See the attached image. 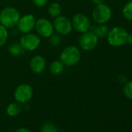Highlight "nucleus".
Wrapping results in <instances>:
<instances>
[{
    "label": "nucleus",
    "mask_w": 132,
    "mask_h": 132,
    "mask_svg": "<svg viewBox=\"0 0 132 132\" xmlns=\"http://www.w3.org/2000/svg\"><path fill=\"white\" fill-rule=\"evenodd\" d=\"M20 19L19 11L13 7H6L0 12V23L6 28L15 27Z\"/></svg>",
    "instance_id": "f257e3e1"
},
{
    "label": "nucleus",
    "mask_w": 132,
    "mask_h": 132,
    "mask_svg": "<svg viewBox=\"0 0 132 132\" xmlns=\"http://www.w3.org/2000/svg\"><path fill=\"white\" fill-rule=\"evenodd\" d=\"M81 51L76 46H69L61 53L60 60L62 63L68 66L77 64L81 59Z\"/></svg>",
    "instance_id": "f03ea898"
},
{
    "label": "nucleus",
    "mask_w": 132,
    "mask_h": 132,
    "mask_svg": "<svg viewBox=\"0 0 132 132\" xmlns=\"http://www.w3.org/2000/svg\"><path fill=\"white\" fill-rule=\"evenodd\" d=\"M128 33L122 27H114L107 35V41L113 47H120L127 43Z\"/></svg>",
    "instance_id": "7ed1b4c3"
},
{
    "label": "nucleus",
    "mask_w": 132,
    "mask_h": 132,
    "mask_svg": "<svg viewBox=\"0 0 132 132\" xmlns=\"http://www.w3.org/2000/svg\"><path fill=\"white\" fill-rule=\"evenodd\" d=\"M111 10L106 4L97 5L93 10L92 16L93 20L98 24H104L108 22L111 17Z\"/></svg>",
    "instance_id": "20e7f679"
},
{
    "label": "nucleus",
    "mask_w": 132,
    "mask_h": 132,
    "mask_svg": "<svg viewBox=\"0 0 132 132\" xmlns=\"http://www.w3.org/2000/svg\"><path fill=\"white\" fill-rule=\"evenodd\" d=\"M34 95L32 87L28 84H21L18 86L14 91V98L20 103L29 102Z\"/></svg>",
    "instance_id": "39448f33"
},
{
    "label": "nucleus",
    "mask_w": 132,
    "mask_h": 132,
    "mask_svg": "<svg viewBox=\"0 0 132 132\" xmlns=\"http://www.w3.org/2000/svg\"><path fill=\"white\" fill-rule=\"evenodd\" d=\"M54 29L61 35H68L72 32V24L70 20L64 16H58L54 21Z\"/></svg>",
    "instance_id": "423d86ee"
},
{
    "label": "nucleus",
    "mask_w": 132,
    "mask_h": 132,
    "mask_svg": "<svg viewBox=\"0 0 132 132\" xmlns=\"http://www.w3.org/2000/svg\"><path fill=\"white\" fill-rule=\"evenodd\" d=\"M20 44L24 51H32L39 47L40 44V39L35 34H24V35L20 38Z\"/></svg>",
    "instance_id": "0eeeda50"
},
{
    "label": "nucleus",
    "mask_w": 132,
    "mask_h": 132,
    "mask_svg": "<svg viewBox=\"0 0 132 132\" xmlns=\"http://www.w3.org/2000/svg\"><path fill=\"white\" fill-rule=\"evenodd\" d=\"M72 27L81 34L87 32L91 28V23L89 17L83 13L76 14L72 18Z\"/></svg>",
    "instance_id": "6e6552de"
},
{
    "label": "nucleus",
    "mask_w": 132,
    "mask_h": 132,
    "mask_svg": "<svg viewBox=\"0 0 132 132\" xmlns=\"http://www.w3.org/2000/svg\"><path fill=\"white\" fill-rule=\"evenodd\" d=\"M79 43L84 51H91L96 47L98 44V37L92 31H87L82 34Z\"/></svg>",
    "instance_id": "1a4fd4ad"
},
{
    "label": "nucleus",
    "mask_w": 132,
    "mask_h": 132,
    "mask_svg": "<svg viewBox=\"0 0 132 132\" xmlns=\"http://www.w3.org/2000/svg\"><path fill=\"white\" fill-rule=\"evenodd\" d=\"M35 28L38 34L44 37H50L54 33V26L51 22L44 18L39 19L36 21Z\"/></svg>",
    "instance_id": "9d476101"
},
{
    "label": "nucleus",
    "mask_w": 132,
    "mask_h": 132,
    "mask_svg": "<svg viewBox=\"0 0 132 132\" xmlns=\"http://www.w3.org/2000/svg\"><path fill=\"white\" fill-rule=\"evenodd\" d=\"M36 20L31 14H27L20 17L18 22V30L23 34L30 33L35 27Z\"/></svg>",
    "instance_id": "9b49d317"
},
{
    "label": "nucleus",
    "mask_w": 132,
    "mask_h": 132,
    "mask_svg": "<svg viewBox=\"0 0 132 132\" xmlns=\"http://www.w3.org/2000/svg\"><path fill=\"white\" fill-rule=\"evenodd\" d=\"M30 67L33 72L39 74L41 73L46 67V61L41 55L34 56L30 62Z\"/></svg>",
    "instance_id": "f8f14e48"
},
{
    "label": "nucleus",
    "mask_w": 132,
    "mask_h": 132,
    "mask_svg": "<svg viewBox=\"0 0 132 132\" xmlns=\"http://www.w3.org/2000/svg\"><path fill=\"white\" fill-rule=\"evenodd\" d=\"M110 30L109 27L104 24H99L98 26H95L92 27V32L100 38H103L105 37H107L108 33Z\"/></svg>",
    "instance_id": "ddd939ff"
},
{
    "label": "nucleus",
    "mask_w": 132,
    "mask_h": 132,
    "mask_svg": "<svg viewBox=\"0 0 132 132\" xmlns=\"http://www.w3.org/2000/svg\"><path fill=\"white\" fill-rule=\"evenodd\" d=\"M22 110V106L20 103H11L6 108V113L10 117H16L18 116Z\"/></svg>",
    "instance_id": "4468645a"
},
{
    "label": "nucleus",
    "mask_w": 132,
    "mask_h": 132,
    "mask_svg": "<svg viewBox=\"0 0 132 132\" xmlns=\"http://www.w3.org/2000/svg\"><path fill=\"white\" fill-rule=\"evenodd\" d=\"M64 64L62 63V61L61 60L60 61L56 60V61H54L51 64L49 70H50L51 74L57 76V75L61 74L63 72V70H64Z\"/></svg>",
    "instance_id": "2eb2a0df"
},
{
    "label": "nucleus",
    "mask_w": 132,
    "mask_h": 132,
    "mask_svg": "<svg viewBox=\"0 0 132 132\" xmlns=\"http://www.w3.org/2000/svg\"><path fill=\"white\" fill-rule=\"evenodd\" d=\"M61 11H62L61 6L57 3H51L48 8V13L51 17H57L60 16V14L61 13Z\"/></svg>",
    "instance_id": "dca6fc26"
},
{
    "label": "nucleus",
    "mask_w": 132,
    "mask_h": 132,
    "mask_svg": "<svg viewBox=\"0 0 132 132\" xmlns=\"http://www.w3.org/2000/svg\"><path fill=\"white\" fill-rule=\"evenodd\" d=\"M23 48L20 45V43H13L9 46V51L10 53L13 55V56H18L20 54H21L22 51H23Z\"/></svg>",
    "instance_id": "f3484780"
},
{
    "label": "nucleus",
    "mask_w": 132,
    "mask_h": 132,
    "mask_svg": "<svg viewBox=\"0 0 132 132\" xmlns=\"http://www.w3.org/2000/svg\"><path fill=\"white\" fill-rule=\"evenodd\" d=\"M122 13H123L124 18H126L127 20L130 21H132V1L127 3L124 6V7L123 8Z\"/></svg>",
    "instance_id": "a211bd4d"
},
{
    "label": "nucleus",
    "mask_w": 132,
    "mask_h": 132,
    "mask_svg": "<svg viewBox=\"0 0 132 132\" xmlns=\"http://www.w3.org/2000/svg\"><path fill=\"white\" fill-rule=\"evenodd\" d=\"M8 31L7 28L0 24V47L3 46L8 40Z\"/></svg>",
    "instance_id": "6ab92c4d"
},
{
    "label": "nucleus",
    "mask_w": 132,
    "mask_h": 132,
    "mask_svg": "<svg viewBox=\"0 0 132 132\" xmlns=\"http://www.w3.org/2000/svg\"><path fill=\"white\" fill-rule=\"evenodd\" d=\"M123 92L127 98L132 100V81H128L125 83L123 88Z\"/></svg>",
    "instance_id": "aec40b11"
},
{
    "label": "nucleus",
    "mask_w": 132,
    "mask_h": 132,
    "mask_svg": "<svg viewBox=\"0 0 132 132\" xmlns=\"http://www.w3.org/2000/svg\"><path fill=\"white\" fill-rule=\"evenodd\" d=\"M40 132H57V130L54 124L51 123H46L42 126Z\"/></svg>",
    "instance_id": "412c9836"
},
{
    "label": "nucleus",
    "mask_w": 132,
    "mask_h": 132,
    "mask_svg": "<svg viewBox=\"0 0 132 132\" xmlns=\"http://www.w3.org/2000/svg\"><path fill=\"white\" fill-rule=\"evenodd\" d=\"M61 37L57 34H54L51 37V44L53 46H57L61 43Z\"/></svg>",
    "instance_id": "4be33fe9"
},
{
    "label": "nucleus",
    "mask_w": 132,
    "mask_h": 132,
    "mask_svg": "<svg viewBox=\"0 0 132 132\" xmlns=\"http://www.w3.org/2000/svg\"><path fill=\"white\" fill-rule=\"evenodd\" d=\"M32 1L35 6H37L38 7H42L44 5H46L48 0H32Z\"/></svg>",
    "instance_id": "5701e85b"
},
{
    "label": "nucleus",
    "mask_w": 132,
    "mask_h": 132,
    "mask_svg": "<svg viewBox=\"0 0 132 132\" xmlns=\"http://www.w3.org/2000/svg\"><path fill=\"white\" fill-rule=\"evenodd\" d=\"M15 132H31L28 128H26V127H20V128H17Z\"/></svg>",
    "instance_id": "b1692460"
},
{
    "label": "nucleus",
    "mask_w": 132,
    "mask_h": 132,
    "mask_svg": "<svg viewBox=\"0 0 132 132\" xmlns=\"http://www.w3.org/2000/svg\"><path fill=\"white\" fill-rule=\"evenodd\" d=\"M92 2H93V4H95V5L97 6V5H100V4L103 3L104 0H92Z\"/></svg>",
    "instance_id": "393cba45"
},
{
    "label": "nucleus",
    "mask_w": 132,
    "mask_h": 132,
    "mask_svg": "<svg viewBox=\"0 0 132 132\" xmlns=\"http://www.w3.org/2000/svg\"><path fill=\"white\" fill-rule=\"evenodd\" d=\"M127 42L129 44L132 45V34H128V36H127Z\"/></svg>",
    "instance_id": "a878e982"
},
{
    "label": "nucleus",
    "mask_w": 132,
    "mask_h": 132,
    "mask_svg": "<svg viewBox=\"0 0 132 132\" xmlns=\"http://www.w3.org/2000/svg\"><path fill=\"white\" fill-rule=\"evenodd\" d=\"M60 132H66V131H60Z\"/></svg>",
    "instance_id": "bb28decb"
}]
</instances>
